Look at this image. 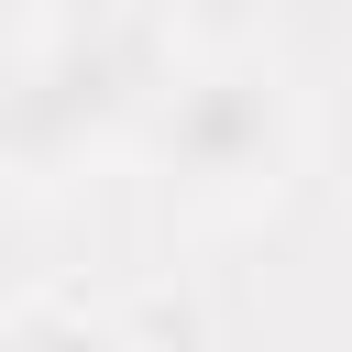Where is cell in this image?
<instances>
[{
	"label": "cell",
	"instance_id": "1",
	"mask_svg": "<svg viewBox=\"0 0 352 352\" xmlns=\"http://www.w3.org/2000/svg\"><path fill=\"white\" fill-rule=\"evenodd\" d=\"M308 154V110L297 77L275 55H198L165 77L154 110V176L187 209H264Z\"/></svg>",
	"mask_w": 352,
	"mask_h": 352
},
{
	"label": "cell",
	"instance_id": "2",
	"mask_svg": "<svg viewBox=\"0 0 352 352\" xmlns=\"http://www.w3.org/2000/svg\"><path fill=\"white\" fill-rule=\"evenodd\" d=\"M143 99V44L132 33H33L0 66V176L55 187L66 165H88Z\"/></svg>",
	"mask_w": 352,
	"mask_h": 352
},
{
	"label": "cell",
	"instance_id": "3",
	"mask_svg": "<svg viewBox=\"0 0 352 352\" xmlns=\"http://www.w3.org/2000/svg\"><path fill=\"white\" fill-rule=\"evenodd\" d=\"M0 352H121V330L99 308H66V297H33L22 319H0Z\"/></svg>",
	"mask_w": 352,
	"mask_h": 352
},
{
	"label": "cell",
	"instance_id": "4",
	"mask_svg": "<svg viewBox=\"0 0 352 352\" xmlns=\"http://www.w3.org/2000/svg\"><path fill=\"white\" fill-rule=\"evenodd\" d=\"M22 44H33V22H22V0H0V66H11Z\"/></svg>",
	"mask_w": 352,
	"mask_h": 352
}]
</instances>
